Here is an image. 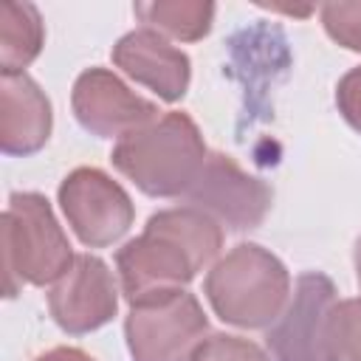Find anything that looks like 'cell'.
Instances as JSON below:
<instances>
[{"instance_id":"1","label":"cell","mask_w":361,"mask_h":361,"mask_svg":"<svg viewBox=\"0 0 361 361\" xmlns=\"http://www.w3.org/2000/svg\"><path fill=\"white\" fill-rule=\"evenodd\" d=\"M223 245V226L195 206L152 214L144 231L116 254L121 293L130 305L186 290L197 271L209 268Z\"/></svg>"},{"instance_id":"2","label":"cell","mask_w":361,"mask_h":361,"mask_svg":"<svg viewBox=\"0 0 361 361\" xmlns=\"http://www.w3.org/2000/svg\"><path fill=\"white\" fill-rule=\"evenodd\" d=\"M209 158L197 124L186 113H164L116 141L110 161L149 197H183Z\"/></svg>"},{"instance_id":"3","label":"cell","mask_w":361,"mask_h":361,"mask_svg":"<svg viewBox=\"0 0 361 361\" xmlns=\"http://www.w3.org/2000/svg\"><path fill=\"white\" fill-rule=\"evenodd\" d=\"M203 293L212 310L234 327L268 330L290 299V274L276 254L240 243L206 274Z\"/></svg>"},{"instance_id":"4","label":"cell","mask_w":361,"mask_h":361,"mask_svg":"<svg viewBox=\"0 0 361 361\" xmlns=\"http://www.w3.org/2000/svg\"><path fill=\"white\" fill-rule=\"evenodd\" d=\"M3 290L17 296L23 285H54L76 259L68 234L39 192H14L0 220Z\"/></svg>"},{"instance_id":"5","label":"cell","mask_w":361,"mask_h":361,"mask_svg":"<svg viewBox=\"0 0 361 361\" xmlns=\"http://www.w3.org/2000/svg\"><path fill=\"white\" fill-rule=\"evenodd\" d=\"M209 336V319L189 290L130 305L124 319L133 361H195Z\"/></svg>"},{"instance_id":"6","label":"cell","mask_w":361,"mask_h":361,"mask_svg":"<svg viewBox=\"0 0 361 361\" xmlns=\"http://www.w3.org/2000/svg\"><path fill=\"white\" fill-rule=\"evenodd\" d=\"M59 206L71 231L87 248L118 243L135 220L130 195L96 166H79L59 183Z\"/></svg>"},{"instance_id":"7","label":"cell","mask_w":361,"mask_h":361,"mask_svg":"<svg viewBox=\"0 0 361 361\" xmlns=\"http://www.w3.org/2000/svg\"><path fill=\"white\" fill-rule=\"evenodd\" d=\"M183 200L231 231H251L271 212L274 192L265 180L248 175L231 155L209 152Z\"/></svg>"},{"instance_id":"8","label":"cell","mask_w":361,"mask_h":361,"mask_svg":"<svg viewBox=\"0 0 361 361\" xmlns=\"http://www.w3.org/2000/svg\"><path fill=\"white\" fill-rule=\"evenodd\" d=\"M71 107L82 130L96 138H124L161 118L155 102L130 90L107 68H87L76 76Z\"/></svg>"},{"instance_id":"9","label":"cell","mask_w":361,"mask_h":361,"mask_svg":"<svg viewBox=\"0 0 361 361\" xmlns=\"http://www.w3.org/2000/svg\"><path fill=\"white\" fill-rule=\"evenodd\" d=\"M48 310L71 336H85L113 322L118 310V285L107 262L93 254H76L73 265L51 285Z\"/></svg>"},{"instance_id":"10","label":"cell","mask_w":361,"mask_h":361,"mask_svg":"<svg viewBox=\"0 0 361 361\" xmlns=\"http://www.w3.org/2000/svg\"><path fill=\"white\" fill-rule=\"evenodd\" d=\"M338 302L336 285L319 271L296 279L282 316L268 327L265 344L274 361H324L322 338L330 307Z\"/></svg>"},{"instance_id":"11","label":"cell","mask_w":361,"mask_h":361,"mask_svg":"<svg viewBox=\"0 0 361 361\" xmlns=\"http://www.w3.org/2000/svg\"><path fill=\"white\" fill-rule=\"evenodd\" d=\"M113 62L133 82L149 87L164 102H180L189 90L192 62L152 28H135L113 45Z\"/></svg>"},{"instance_id":"12","label":"cell","mask_w":361,"mask_h":361,"mask_svg":"<svg viewBox=\"0 0 361 361\" xmlns=\"http://www.w3.org/2000/svg\"><path fill=\"white\" fill-rule=\"evenodd\" d=\"M51 102L25 73H0V149L34 155L51 135Z\"/></svg>"},{"instance_id":"13","label":"cell","mask_w":361,"mask_h":361,"mask_svg":"<svg viewBox=\"0 0 361 361\" xmlns=\"http://www.w3.org/2000/svg\"><path fill=\"white\" fill-rule=\"evenodd\" d=\"M45 42L39 8L34 3H0V73H23Z\"/></svg>"},{"instance_id":"14","label":"cell","mask_w":361,"mask_h":361,"mask_svg":"<svg viewBox=\"0 0 361 361\" xmlns=\"http://www.w3.org/2000/svg\"><path fill=\"white\" fill-rule=\"evenodd\" d=\"M133 11L144 23V28H152L161 37H172L180 42L203 39L214 23V3L203 0H152L135 3Z\"/></svg>"},{"instance_id":"15","label":"cell","mask_w":361,"mask_h":361,"mask_svg":"<svg viewBox=\"0 0 361 361\" xmlns=\"http://www.w3.org/2000/svg\"><path fill=\"white\" fill-rule=\"evenodd\" d=\"M324 361H361V299H338L324 322Z\"/></svg>"},{"instance_id":"16","label":"cell","mask_w":361,"mask_h":361,"mask_svg":"<svg viewBox=\"0 0 361 361\" xmlns=\"http://www.w3.org/2000/svg\"><path fill=\"white\" fill-rule=\"evenodd\" d=\"M319 14L333 42L347 51H361V3H324Z\"/></svg>"},{"instance_id":"17","label":"cell","mask_w":361,"mask_h":361,"mask_svg":"<svg viewBox=\"0 0 361 361\" xmlns=\"http://www.w3.org/2000/svg\"><path fill=\"white\" fill-rule=\"evenodd\" d=\"M195 361H268V355L248 338L212 333Z\"/></svg>"},{"instance_id":"18","label":"cell","mask_w":361,"mask_h":361,"mask_svg":"<svg viewBox=\"0 0 361 361\" xmlns=\"http://www.w3.org/2000/svg\"><path fill=\"white\" fill-rule=\"evenodd\" d=\"M336 107L344 116V121L361 133V65H355L353 71H347L338 79L336 87Z\"/></svg>"},{"instance_id":"19","label":"cell","mask_w":361,"mask_h":361,"mask_svg":"<svg viewBox=\"0 0 361 361\" xmlns=\"http://www.w3.org/2000/svg\"><path fill=\"white\" fill-rule=\"evenodd\" d=\"M34 361H93V358L79 347H54V350L37 355Z\"/></svg>"},{"instance_id":"20","label":"cell","mask_w":361,"mask_h":361,"mask_svg":"<svg viewBox=\"0 0 361 361\" xmlns=\"http://www.w3.org/2000/svg\"><path fill=\"white\" fill-rule=\"evenodd\" d=\"M353 262H355V276H358V285H361V237L355 240V251H353Z\"/></svg>"}]
</instances>
